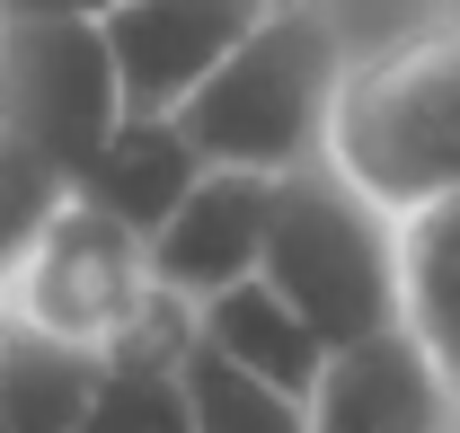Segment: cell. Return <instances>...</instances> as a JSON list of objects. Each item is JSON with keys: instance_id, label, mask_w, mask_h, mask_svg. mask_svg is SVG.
Here are the masks:
<instances>
[{"instance_id": "cell-15", "label": "cell", "mask_w": 460, "mask_h": 433, "mask_svg": "<svg viewBox=\"0 0 460 433\" xmlns=\"http://www.w3.org/2000/svg\"><path fill=\"white\" fill-rule=\"evenodd\" d=\"M71 195H80V177H71L54 151H36L18 124H0V266H9Z\"/></svg>"}, {"instance_id": "cell-9", "label": "cell", "mask_w": 460, "mask_h": 433, "mask_svg": "<svg viewBox=\"0 0 460 433\" xmlns=\"http://www.w3.org/2000/svg\"><path fill=\"white\" fill-rule=\"evenodd\" d=\"M186 354H195V310L186 301H160L115 354H98L89 433H195Z\"/></svg>"}, {"instance_id": "cell-8", "label": "cell", "mask_w": 460, "mask_h": 433, "mask_svg": "<svg viewBox=\"0 0 460 433\" xmlns=\"http://www.w3.org/2000/svg\"><path fill=\"white\" fill-rule=\"evenodd\" d=\"M452 425L460 398L443 389V372L425 363V345L407 327L345 345L310 398V433H452Z\"/></svg>"}, {"instance_id": "cell-18", "label": "cell", "mask_w": 460, "mask_h": 433, "mask_svg": "<svg viewBox=\"0 0 460 433\" xmlns=\"http://www.w3.org/2000/svg\"><path fill=\"white\" fill-rule=\"evenodd\" d=\"M452 433H460V425H452Z\"/></svg>"}, {"instance_id": "cell-16", "label": "cell", "mask_w": 460, "mask_h": 433, "mask_svg": "<svg viewBox=\"0 0 460 433\" xmlns=\"http://www.w3.org/2000/svg\"><path fill=\"white\" fill-rule=\"evenodd\" d=\"M124 0H0V18H115Z\"/></svg>"}, {"instance_id": "cell-4", "label": "cell", "mask_w": 460, "mask_h": 433, "mask_svg": "<svg viewBox=\"0 0 460 433\" xmlns=\"http://www.w3.org/2000/svg\"><path fill=\"white\" fill-rule=\"evenodd\" d=\"M160 301L169 292H160V266H151V239L133 221H115L107 204H89V195H71L0 266V310H9V327H36V336L80 345V354H115Z\"/></svg>"}, {"instance_id": "cell-17", "label": "cell", "mask_w": 460, "mask_h": 433, "mask_svg": "<svg viewBox=\"0 0 460 433\" xmlns=\"http://www.w3.org/2000/svg\"><path fill=\"white\" fill-rule=\"evenodd\" d=\"M0 327H9V310H0Z\"/></svg>"}, {"instance_id": "cell-5", "label": "cell", "mask_w": 460, "mask_h": 433, "mask_svg": "<svg viewBox=\"0 0 460 433\" xmlns=\"http://www.w3.org/2000/svg\"><path fill=\"white\" fill-rule=\"evenodd\" d=\"M124 115L133 107L98 18H0V124H18L36 151L89 177Z\"/></svg>"}, {"instance_id": "cell-10", "label": "cell", "mask_w": 460, "mask_h": 433, "mask_svg": "<svg viewBox=\"0 0 460 433\" xmlns=\"http://www.w3.org/2000/svg\"><path fill=\"white\" fill-rule=\"evenodd\" d=\"M204 168H213V160L195 151V133H186L177 115H142V107H133L124 124H115V142L89 160L80 195H89V204H107L115 221H133V230L151 239V230L195 195V177H204Z\"/></svg>"}, {"instance_id": "cell-14", "label": "cell", "mask_w": 460, "mask_h": 433, "mask_svg": "<svg viewBox=\"0 0 460 433\" xmlns=\"http://www.w3.org/2000/svg\"><path fill=\"white\" fill-rule=\"evenodd\" d=\"M186 389H195V433H310V398L239 372L222 345H204V336L186 354Z\"/></svg>"}, {"instance_id": "cell-13", "label": "cell", "mask_w": 460, "mask_h": 433, "mask_svg": "<svg viewBox=\"0 0 460 433\" xmlns=\"http://www.w3.org/2000/svg\"><path fill=\"white\" fill-rule=\"evenodd\" d=\"M399 239H407V336L460 398V195L399 221Z\"/></svg>"}, {"instance_id": "cell-3", "label": "cell", "mask_w": 460, "mask_h": 433, "mask_svg": "<svg viewBox=\"0 0 460 433\" xmlns=\"http://www.w3.org/2000/svg\"><path fill=\"white\" fill-rule=\"evenodd\" d=\"M345 36L319 9H275L239 54L177 107V124L195 133V151L213 168H266V177H292V168L328 160V124H337V89H345Z\"/></svg>"}, {"instance_id": "cell-2", "label": "cell", "mask_w": 460, "mask_h": 433, "mask_svg": "<svg viewBox=\"0 0 460 433\" xmlns=\"http://www.w3.org/2000/svg\"><path fill=\"white\" fill-rule=\"evenodd\" d=\"M266 283H275L337 354L407 327V239H399V213H381L337 160L292 168L284 186H275Z\"/></svg>"}, {"instance_id": "cell-1", "label": "cell", "mask_w": 460, "mask_h": 433, "mask_svg": "<svg viewBox=\"0 0 460 433\" xmlns=\"http://www.w3.org/2000/svg\"><path fill=\"white\" fill-rule=\"evenodd\" d=\"M328 160L399 221L460 195V0L345 62Z\"/></svg>"}, {"instance_id": "cell-7", "label": "cell", "mask_w": 460, "mask_h": 433, "mask_svg": "<svg viewBox=\"0 0 460 433\" xmlns=\"http://www.w3.org/2000/svg\"><path fill=\"white\" fill-rule=\"evenodd\" d=\"M275 186L266 168H204L195 195L177 204L160 230H151V266H160V292L204 310L239 283L266 274V230H275Z\"/></svg>"}, {"instance_id": "cell-12", "label": "cell", "mask_w": 460, "mask_h": 433, "mask_svg": "<svg viewBox=\"0 0 460 433\" xmlns=\"http://www.w3.org/2000/svg\"><path fill=\"white\" fill-rule=\"evenodd\" d=\"M98 354L36 327H0V433H89Z\"/></svg>"}, {"instance_id": "cell-6", "label": "cell", "mask_w": 460, "mask_h": 433, "mask_svg": "<svg viewBox=\"0 0 460 433\" xmlns=\"http://www.w3.org/2000/svg\"><path fill=\"white\" fill-rule=\"evenodd\" d=\"M266 18H275V0H124L98 27H107V45H115L124 107L177 115Z\"/></svg>"}, {"instance_id": "cell-11", "label": "cell", "mask_w": 460, "mask_h": 433, "mask_svg": "<svg viewBox=\"0 0 460 433\" xmlns=\"http://www.w3.org/2000/svg\"><path fill=\"white\" fill-rule=\"evenodd\" d=\"M195 336H204V345H222L239 372L292 389V398H319V380H328V363H337V345L301 319L266 274H257V283H239V292H222V301H204V310H195Z\"/></svg>"}]
</instances>
